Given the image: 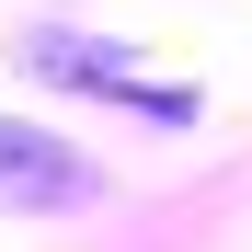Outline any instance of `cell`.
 <instances>
[{"label": "cell", "instance_id": "6da1fadb", "mask_svg": "<svg viewBox=\"0 0 252 252\" xmlns=\"http://www.w3.org/2000/svg\"><path fill=\"white\" fill-rule=\"evenodd\" d=\"M23 58L46 69V80H80V92H103V103H126V115H160V126H195V92H184V80H149L138 58H115V46H92V34H23Z\"/></svg>", "mask_w": 252, "mask_h": 252}, {"label": "cell", "instance_id": "7a4b0ae2", "mask_svg": "<svg viewBox=\"0 0 252 252\" xmlns=\"http://www.w3.org/2000/svg\"><path fill=\"white\" fill-rule=\"evenodd\" d=\"M80 195H92V160L34 138L23 115H0V206H80Z\"/></svg>", "mask_w": 252, "mask_h": 252}]
</instances>
